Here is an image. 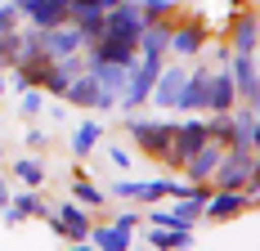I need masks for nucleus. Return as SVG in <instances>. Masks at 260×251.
I'll return each instance as SVG.
<instances>
[{
	"label": "nucleus",
	"mask_w": 260,
	"mask_h": 251,
	"mask_svg": "<svg viewBox=\"0 0 260 251\" xmlns=\"http://www.w3.org/2000/svg\"><path fill=\"white\" fill-rule=\"evenodd\" d=\"M171 117H144V112H121V135L130 139V148L139 152L144 162H157L161 171H175L180 175V166H175V157H171Z\"/></svg>",
	"instance_id": "nucleus-1"
},
{
	"label": "nucleus",
	"mask_w": 260,
	"mask_h": 251,
	"mask_svg": "<svg viewBox=\"0 0 260 251\" xmlns=\"http://www.w3.org/2000/svg\"><path fill=\"white\" fill-rule=\"evenodd\" d=\"M184 14V9H180ZM211 41V27L198 18V14H184V18H171V41H166V58L175 63H198L202 50Z\"/></svg>",
	"instance_id": "nucleus-2"
},
{
	"label": "nucleus",
	"mask_w": 260,
	"mask_h": 251,
	"mask_svg": "<svg viewBox=\"0 0 260 251\" xmlns=\"http://www.w3.org/2000/svg\"><path fill=\"white\" fill-rule=\"evenodd\" d=\"M260 184V148H224L211 189H251Z\"/></svg>",
	"instance_id": "nucleus-3"
},
{
	"label": "nucleus",
	"mask_w": 260,
	"mask_h": 251,
	"mask_svg": "<svg viewBox=\"0 0 260 251\" xmlns=\"http://www.w3.org/2000/svg\"><path fill=\"white\" fill-rule=\"evenodd\" d=\"M184 193V179H171V175H157V179H117L108 189V198L126 202V206H153V202H166V198H180Z\"/></svg>",
	"instance_id": "nucleus-4"
},
{
	"label": "nucleus",
	"mask_w": 260,
	"mask_h": 251,
	"mask_svg": "<svg viewBox=\"0 0 260 251\" xmlns=\"http://www.w3.org/2000/svg\"><path fill=\"white\" fill-rule=\"evenodd\" d=\"M144 14H139V5L135 0H117L112 9L104 14V36L99 41H112V45H130V50H139V32H144Z\"/></svg>",
	"instance_id": "nucleus-5"
},
{
	"label": "nucleus",
	"mask_w": 260,
	"mask_h": 251,
	"mask_svg": "<svg viewBox=\"0 0 260 251\" xmlns=\"http://www.w3.org/2000/svg\"><path fill=\"white\" fill-rule=\"evenodd\" d=\"M63 103H68V108H81V112H117V95L104 90L90 72H81L77 81L63 90Z\"/></svg>",
	"instance_id": "nucleus-6"
},
{
	"label": "nucleus",
	"mask_w": 260,
	"mask_h": 251,
	"mask_svg": "<svg viewBox=\"0 0 260 251\" xmlns=\"http://www.w3.org/2000/svg\"><path fill=\"white\" fill-rule=\"evenodd\" d=\"M247 211H256V198L251 193H242V189H211L207 206H202V220H211V225H234L238 215H247Z\"/></svg>",
	"instance_id": "nucleus-7"
},
{
	"label": "nucleus",
	"mask_w": 260,
	"mask_h": 251,
	"mask_svg": "<svg viewBox=\"0 0 260 251\" xmlns=\"http://www.w3.org/2000/svg\"><path fill=\"white\" fill-rule=\"evenodd\" d=\"M256 9L251 5H242L234 9L224 23H220V41H224V50L229 54H256Z\"/></svg>",
	"instance_id": "nucleus-8"
},
{
	"label": "nucleus",
	"mask_w": 260,
	"mask_h": 251,
	"mask_svg": "<svg viewBox=\"0 0 260 251\" xmlns=\"http://www.w3.org/2000/svg\"><path fill=\"white\" fill-rule=\"evenodd\" d=\"M207 76H211L207 63H193V72L184 76L180 95H175V112H184V117H207Z\"/></svg>",
	"instance_id": "nucleus-9"
},
{
	"label": "nucleus",
	"mask_w": 260,
	"mask_h": 251,
	"mask_svg": "<svg viewBox=\"0 0 260 251\" xmlns=\"http://www.w3.org/2000/svg\"><path fill=\"white\" fill-rule=\"evenodd\" d=\"M50 211H54V220L63 225V242H85V238H90L94 211H85V206H81V202H72V198L50 202Z\"/></svg>",
	"instance_id": "nucleus-10"
},
{
	"label": "nucleus",
	"mask_w": 260,
	"mask_h": 251,
	"mask_svg": "<svg viewBox=\"0 0 260 251\" xmlns=\"http://www.w3.org/2000/svg\"><path fill=\"white\" fill-rule=\"evenodd\" d=\"M184 76H188V68L175 63V58H166V68H161L157 81H153V95H148V108H153V112H175V95H180Z\"/></svg>",
	"instance_id": "nucleus-11"
},
{
	"label": "nucleus",
	"mask_w": 260,
	"mask_h": 251,
	"mask_svg": "<svg viewBox=\"0 0 260 251\" xmlns=\"http://www.w3.org/2000/svg\"><path fill=\"white\" fill-rule=\"evenodd\" d=\"M229 76H234L238 103H260V58L256 54H229Z\"/></svg>",
	"instance_id": "nucleus-12"
},
{
	"label": "nucleus",
	"mask_w": 260,
	"mask_h": 251,
	"mask_svg": "<svg viewBox=\"0 0 260 251\" xmlns=\"http://www.w3.org/2000/svg\"><path fill=\"white\" fill-rule=\"evenodd\" d=\"M220 157H224V148L215 144V139H207V144H198V148L184 157L180 175L188 179V184H211V175H215V166H220Z\"/></svg>",
	"instance_id": "nucleus-13"
},
{
	"label": "nucleus",
	"mask_w": 260,
	"mask_h": 251,
	"mask_svg": "<svg viewBox=\"0 0 260 251\" xmlns=\"http://www.w3.org/2000/svg\"><path fill=\"white\" fill-rule=\"evenodd\" d=\"M198 144H207V117H184V121L171 125V157H175V166H184V157Z\"/></svg>",
	"instance_id": "nucleus-14"
},
{
	"label": "nucleus",
	"mask_w": 260,
	"mask_h": 251,
	"mask_svg": "<svg viewBox=\"0 0 260 251\" xmlns=\"http://www.w3.org/2000/svg\"><path fill=\"white\" fill-rule=\"evenodd\" d=\"M41 50L58 63V58L85 54V41H81V32H77L72 23H63V27H45V32H41Z\"/></svg>",
	"instance_id": "nucleus-15"
},
{
	"label": "nucleus",
	"mask_w": 260,
	"mask_h": 251,
	"mask_svg": "<svg viewBox=\"0 0 260 251\" xmlns=\"http://www.w3.org/2000/svg\"><path fill=\"white\" fill-rule=\"evenodd\" d=\"M104 130H108V125L99 121V112H85V117H81V121L72 125V139H68L72 157H77V162H85L90 152H94L99 144H104Z\"/></svg>",
	"instance_id": "nucleus-16"
},
{
	"label": "nucleus",
	"mask_w": 260,
	"mask_h": 251,
	"mask_svg": "<svg viewBox=\"0 0 260 251\" xmlns=\"http://www.w3.org/2000/svg\"><path fill=\"white\" fill-rule=\"evenodd\" d=\"M238 108V90H234V76H229V63L224 68H211L207 76V112H234Z\"/></svg>",
	"instance_id": "nucleus-17"
},
{
	"label": "nucleus",
	"mask_w": 260,
	"mask_h": 251,
	"mask_svg": "<svg viewBox=\"0 0 260 251\" xmlns=\"http://www.w3.org/2000/svg\"><path fill=\"white\" fill-rule=\"evenodd\" d=\"M68 198H72V202H81L85 211H104L108 202H112L104 184H94V179L85 175V166H81V162L72 166V193H68Z\"/></svg>",
	"instance_id": "nucleus-18"
},
{
	"label": "nucleus",
	"mask_w": 260,
	"mask_h": 251,
	"mask_svg": "<svg viewBox=\"0 0 260 251\" xmlns=\"http://www.w3.org/2000/svg\"><path fill=\"white\" fill-rule=\"evenodd\" d=\"M193 238H198V229H153L144 233V242L153 251H193Z\"/></svg>",
	"instance_id": "nucleus-19"
},
{
	"label": "nucleus",
	"mask_w": 260,
	"mask_h": 251,
	"mask_svg": "<svg viewBox=\"0 0 260 251\" xmlns=\"http://www.w3.org/2000/svg\"><path fill=\"white\" fill-rule=\"evenodd\" d=\"M90 242H94L99 251H130L135 233H121L112 220H108V225H99V220H94V225H90Z\"/></svg>",
	"instance_id": "nucleus-20"
},
{
	"label": "nucleus",
	"mask_w": 260,
	"mask_h": 251,
	"mask_svg": "<svg viewBox=\"0 0 260 251\" xmlns=\"http://www.w3.org/2000/svg\"><path fill=\"white\" fill-rule=\"evenodd\" d=\"M14 179H18L23 189H41V184L50 179L45 157H36V152H31V157H18V162H14Z\"/></svg>",
	"instance_id": "nucleus-21"
},
{
	"label": "nucleus",
	"mask_w": 260,
	"mask_h": 251,
	"mask_svg": "<svg viewBox=\"0 0 260 251\" xmlns=\"http://www.w3.org/2000/svg\"><path fill=\"white\" fill-rule=\"evenodd\" d=\"M85 72L94 76L104 90H112V95H121L126 90V76H130V68H121V63H90L85 58Z\"/></svg>",
	"instance_id": "nucleus-22"
},
{
	"label": "nucleus",
	"mask_w": 260,
	"mask_h": 251,
	"mask_svg": "<svg viewBox=\"0 0 260 251\" xmlns=\"http://www.w3.org/2000/svg\"><path fill=\"white\" fill-rule=\"evenodd\" d=\"M9 206H14L23 220H45V215H50V202L41 198V189H23V193H14Z\"/></svg>",
	"instance_id": "nucleus-23"
},
{
	"label": "nucleus",
	"mask_w": 260,
	"mask_h": 251,
	"mask_svg": "<svg viewBox=\"0 0 260 251\" xmlns=\"http://www.w3.org/2000/svg\"><path fill=\"white\" fill-rule=\"evenodd\" d=\"M144 18H175L184 9V0H135Z\"/></svg>",
	"instance_id": "nucleus-24"
},
{
	"label": "nucleus",
	"mask_w": 260,
	"mask_h": 251,
	"mask_svg": "<svg viewBox=\"0 0 260 251\" xmlns=\"http://www.w3.org/2000/svg\"><path fill=\"white\" fill-rule=\"evenodd\" d=\"M104 157H108V166H117V171H130V166H135V148L121 144V139L104 144Z\"/></svg>",
	"instance_id": "nucleus-25"
},
{
	"label": "nucleus",
	"mask_w": 260,
	"mask_h": 251,
	"mask_svg": "<svg viewBox=\"0 0 260 251\" xmlns=\"http://www.w3.org/2000/svg\"><path fill=\"white\" fill-rule=\"evenodd\" d=\"M112 225L121 229V233H139V229H144V211H139V206H121V211L112 215Z\"/></svg>",
	"instance_id": "nucleus-26"
},
{
	"label": "nucleus",
	"mask_w": 260,
	"mask_h": 251,
	"mask_svg": "<svg viewBox=\"0 0 260 251\" xmlns=\"http://www.w3.org/2000/svg\"><path fill=\"white\" fill-rule=\"evenodd\" d=\"M41 108H45V95H41V90H23V95H18V112H23L27 121L41 117Z\"/></svg>",
	"instance_id": "nucleus-27"
},
{
	"label": "nucleus",
	"mask_w": 260,
	"mask_h": 251,
	"mask_svg": "<svg viewBox=\"0 0 260 251\" xmlns=\"http://www.w3.org/2000/svg\"><path fill=\"white\" fill-rule=\"evenodd\" d=\"M18 27H23V18H18V9H14V5L5 0V5H0V36H5V32H18Z\"/></svg>",
	"instance_id": "nucleus-28"
},
{
	"label": "nucleus",
	"mask_w": 260,
	"mask_h": 251,
	"mask_svg": "<svg viewBox=\"0 0 260 251\" xmlns=\"http://www.w3.org/2000/svg\"><path fill=\"white\" fill-rule=\"evenodd\" d=\"M27 148L45 152V148H50V130H45V125H31V130H27Z\"/></svg>",
	"instance_id": "nucleus-29"
},
{
	"label": "nucleus",
	"mask_w": 260,
	"mask_h": 251,
	"mask_svg": "<svg viewBox=\"0 0 260 251\" xmlns=\"http://www.w3.org/2000/svg\"><path fill=\"white\" fill-rule=\"evenodd\" d=\"M41 112H45L54 125H63V121H68V103H63V99H45V108H41Z\"/></svg>",
	"instance_id": "nucleus-30"
},
{
	"label": "nucleus",
	"mask_w": 260,
	"mask_h": 251,
	"mask_svg": "<svg viewBox=\"0 0 260 251\" xmlns=\"http://www.w3.org/2000/svg\"><path fill=\"white\" fill-rule=\"evenodd\" d=\"M0 220H5V229H18V225H23V215H18L14 206H5V211H0Z\"/></svg>",
	"instance_id": "nucleus-31"
},
{
	"label": "nucleus",
	"mask_w": 260,
	"mask_h": 251,
	"mask_svg": "<svg viewBox=\"0 0 260 251\" xmlns=\"http://www.w3.org/2000/svg\"><path fill=\"white\" fill-rule=\"evenodd\" d=\"M68 251H99V247H94V242L85 238V242H68Z\"/></svg>",
	"instance_id": "nucleus-32"
},
{
	"label": "nucleus",
	"mask_w": 260,
	"mask_h": 251,
	"mask_svg": "<svg viewBox=\"0 0 260 251\" xmlns=\"http://www.w3.org/2000/svg\"><path fill=\"white\" fill-rule=\"evenodd\" d=\"M9 198H14V189H9V184H5V189H0V211H5V206H9Z\"/></svg>",
	"instance_id": "nucleus-33"
},
{
	"label": "nucleus",
	"mask_w": 260,
	"mask_h": 251,
	"mask_svg": "<svg viewBox=\"0 0 260 251\" xmlns=\"http://www.w3.org/2000/svg\"><path fill=\"white\" fill-rule=\"evenodd\" d=\"M5 95H9V76L0 72V99H5Z\"/></svg>",
	"instance_id": "nucleus-34"
},
{
	"label": "nucleus",
	"mask_w": 260,
	"mask_h": 251,
	"mask_svg": "<svg viewBox=\"0 0 260 251\" xmlns=\"http://www.w3.org/2000/svg\"><path fill=\"white\" fill-rule=\"evenodd\" d=\"M5 184H9V175H5V166H0V189H5Z\"/></svg>",
	"instance_id": "nucleus-35"
},
{
	"label": "nucleus",
	"mask_w": 260,
	"mask_h": 251,
	"mask_svg": "<svg viewBox=\"0 0 260 251\" xmlns=\"http://www.w3.org/2000/svg\"><path fill=\"white\" fill-rule=\"evenodd\" d=\"M0 166H5V148H0Z\"/></svg>",
	"instance_id": "nucleus-36"
}]
</instances>
